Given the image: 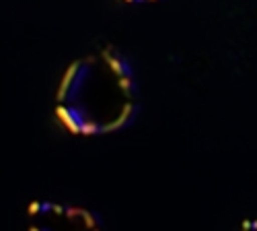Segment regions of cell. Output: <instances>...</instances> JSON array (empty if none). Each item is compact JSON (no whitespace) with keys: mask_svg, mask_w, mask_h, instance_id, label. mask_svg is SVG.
Returning <instances> with one entry per match:
<instances>
[{"mask_svg":"<svg viewBox=\"0 0 257 231\" xmlns=\"http://www.w3.org/2000/svg\"><path fill=\"white\" fill-rule=\"evenodd\" d=\"M140 110V87L132 60L103 46L72 60L62 72L54 114L74 136H105L130 126Z\"/></svg>","mask_w":257,"mask_h":231,"instance_id":"6da1fadb","label":"cell"},{"mask_svg":"<svg viewBox=\"0 0 257 231\" xmlns=\"http://www.w3.org/2000/svg\"><path fill=\"white\" fill-rule=\"evenodd\" d=\"M241 231H257V219H245Z\"/></svg>","mask_w":257,"mask_h":231,"instance_id":"3957f363","label":"cell"},{"mask_svg":"<svg viewBox=\"0 0 257 231\" xmlns=\"http://www.w3.org/2000/svg\"><path fill=\"white\" fill-rule=\"evenodd\" d=\"M25 227L27 231H105L103 219L91 208L46 198L29 202Z\"/></svg>","mask_w":257,"mask_h":231,"instance_id":"7a4b0ae2","label":"cell"},{"mask_svg":"<svg viewBox=\"0 0 257 231\" xmlns=\"http://www.w3.org/2000/svg\"><path fill=\"white\" fill-rule=\"evenodd\" d=\"M125 3H155V0H125Z\"/></svg>","mask_w":257,"mask_h":231,"instance_id":"277c9868","label":"cell"}]
</instances>
